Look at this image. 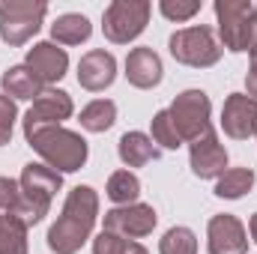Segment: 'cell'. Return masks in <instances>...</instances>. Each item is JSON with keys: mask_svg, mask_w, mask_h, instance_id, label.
<instances>
[{"mask_svg": "<svg viewBox=\"0 0 257 254\" xmlns=\"http://www.w3.org/2000/svg\"><path fill=\"white\" fill-rule=\"evenodd\" d=\"M257 126V99L248 93H230L221 108V129L233 141H248Z\"/></svg>", "mask_w": 257, "mask_h": 254, "instance_id": "cell-13", "label": "cell"}, {"mask_svg": "<svg viewBox=\"0 0 257 254\" xmlns=\"http://www.w3.org/2000/svg\"><path fill=\"white\" fill-rule=\"evenodd\" d=\"M159 254H197V236H194L192 227H171L162 242H159Z\"/></svg>", "mask_w": 257, "mask_h": 254, "instance_id": "cell-26", "label": "cell"}, {"mask_svg": "<svg viewBox=\"0 0 257 254\" xmlns=\"http://www.w3.org/2000/svg\"><path fill=\"white\" fill-rule=\"evenodd\" d=\"M108 197L117 203V206H126V203H138V194H141V180L132 174V171H114L108 177Z\"/></svg>", "mask_w": 257, "mask_h": 254, "instance_id": "cell-24", "label": "cell"}, {"mask_svg": "<svg viewBox=\"0 0 257 254\" xmlns=\"http://www.w3.org/2000/svg\"><path fill=\"white\" fill-rule=\"evenodd\" d=\"M0 84H3V96H9L12 102L15 99H39L42 93H45V84L27 69V66H9L6 72H3V78H0Z\"/></svg>", "mask_w": 257, "mask_h": 254, "instance_id": "cell-19", "label": "cell"}, {"mask_svg": "<svg viewBox=\"0 0 257 254\" xmlns=\"http://www.w3.org/2000/svg\"><path fill=\"white\" fill-rule=\"evenodd\" d=\"M150 132H153V144H156L159 150H180V147H183V138H180V132H177V126H174L168 108L153 114Z\"/></svg>", "mask_w": 257, "mask_h": 254, "instance_id": "cell-25", "label": "cell"}, {"mask_svg": "<svg viewBox=\"0 0 257 254\" xmlns=\"http://www.w3.org/2000/svg\"><path fill=\"white\" fill-rule=\"evenodd\" d=\"M24 66L42 81V84H57L69 69V54L66 48H57L54 42H36L30 51H27V60Z\"/></svg>", "mask_w": 257, "mask_h": 254, "instance_id": "cell-15", "label": "cell"}, {"mask_svg": "<svg viewBox=\"0 0 257 254\" xmlns=\"http://www.w3.org/2000/svg\"><path fill=\"white\" fill-rule=\"evenodd\" d=\"M117 123V105L111 99H96L81 111V126L93 135H102Z\"/></svg>", "mask_w": 257, "mask_h": 254, "instance_id": "cell-22", "label": "cell"}, {"mask_svg": "<svg viewBox=\"0 0 257 254\" xmlns=\"http://www.w3.org/2000/svg\"><path fill=\"white\" fill-rule=\"evenodd\" d=\"M254 135H257V126H254Z\"/></svg>", "mask_w": 257, "mask_h": 254, "instance_id": "cell-33", "label": "cell"}, {"mask_svg": "<svg viewBox=\"0 0 257 254\" xmlns=\"http://www.w3.org/2000/svg\"><path fill=\"white\" fill-rule=\"evenodd\" d=\"M153 6L147 0H114L102 15V33L114 45H128L147 30Z\"/></svg>", "mask_w": 257, "mask_h": 254, "instance_id": "cell-5", "label": "cell"}, {"mask_svg": "<svg viewBox=\"0 0 257 254\" xmlns=\"http://www.w3.org/2000/svg\"><path fill=\"white\" fill-rule=\"evenodd\" d=\"M206 248L209 254H248V233L242 221L230 212L212 215L206 224Z\"/></svg>", "mask_w": 257, "mask_h": 254, "instance_id": "cell-11", "label": "cell"}, {"mask_svg": "<svg viewBox=\"0 0 257 254\" xmlns=\"http://www.w3.org/2000/svg\"><path fill=\"white\" fill-rule=\"evenodd\" d=\"M90 33H93V24L81 12H66L51 24V39L57 45H81L90 39Z\"/></svg>", "mask_w": 257, "mask_h": 254, "instance_id": "cell-20", "label": "cell"}, {"mask_svg": "<svg viewBox=\"0 0 257 254\" xmlns=\"http://www.w3.org/2000/svg\"><path fill=\"white\" fill-rule=\"evenodd\" d=\"M18 183H21V189L27 191V194L51 203L54 194L63 189V174L54 171V168H48V165H42V162H30V165H24Z\"/></svg>", "mask_w": 257, "mask_h": 254, "instance_id": "cell-17", "label": "cell"}, {"mask_svg": "<svg viewBox=\"0 0 257 254\" xmlns=\"http://www.w3.org/2000/svg\"><path fill=\"white\" fill-rule=\"evenodd\" d=\"M27 144L45 159L48 168L60 171V174H75L87 165V156H90V147L87 141L63 126H42L36 132H27L24 135Z\"/></svg>", "mask_w": 257, "mask_h": 254, "instance_id": "cell-2", "label": "cell"}, {"mask_svg": "<svg viewBox=\"0 0 257 254\" xmlns=\"http://www.w3.org/2000/svg\"><path fill=\"white\" fill-rule=\"evenodd\" d=\"M114 78H117V60H114L111 51L93 48V51H87L81 57V63H78V84L84 90L102 93V90H108L114 84Z\"/></svg>", "mask_w": 257, "mask_h": 254, "instance_id": "cell-14", "label": "cell"}, {"mask_svg": "<svg viewBox=\"0 0 257 254\" xmlns=\"http://www.w3.org/2000/svg\"><path fill=\"white\" fill-rule=\"evenodd\" d=\"M48 15L42 0H3L0 3V39L12 48L30 42Z\"/></svg>", "mask_w": 257, "mask_h": 254, "instance_id": "cell-3", "label": "cell"}, {"mask_svg": "<svg viewBox=\"0 0 257 254\" xmlns=\"http://www.w3.org/2000/svg\"><path fill=\"white\" fill-rule=\"evenodd\" d=\"M48 209H51V203H45V200L27 194V191L21 189L18 180L0 177V212L18 218L24 227H33V224H39V221L48 215Z\"/></svg>", "mask_w": 257, "mask_h": 254, "instance_id": "cell-9", "label": "cell"}, {"mask_svg": "<svg viewBox=\"0 0 257 254\" xmlns=\"http://www.w3.org/2000/svg\"><path fill=\"white\" fill-rule=\"evenodd\" d=\"M72 111H75V105H72V96L66 90L45 87V93L24 114V135L27 132H36V129H42V126H60L63 120L72 117Z\"/></svg>", "mask_w": 257, "mask_h": 254, "instance_id": "cell-12", "label": "cell"}, {"mask_svg": "<svg viewBox=\"0 0 257 254\" xmlns=\"http://www.w3.org/2000/svg\"><path fill=\"white\" fill-rule=\"evenodd\" d=\"M168 51L177 63L192 66V69H206V66H215L221 60V42L215 39L212 27L206 24H197V27H186V30H177L171 39H168Z\"/></svg>", "mask_w": 257, "mask_h": 254, "instance_id": "cell-4", "label": "cell"}, {"mask_svg": "<svg viewBox=\"0 0 257 254\" xmlns=\"http://www.w3.org/2000/svg\"><path fill=\"white\" fill-rule=\"evenodd\" d=\"M159 224V215L150 203H126V206H114L105 212V233L123 236V239H141L150 236Z\"/></svg>", "mask_w": 257, "mask_h": 254, "instance_id": "cell-8", "label": "cell"}, {"mask_svg": "<svg viewBox=\"0 0 257 254\" xmlns=\"http://www.w3.org/2000/svg\"><path fill=\"white\" fill-rule=\"evenodd\" d=\"M93 254H150V251L135 239H123V236H114V233L102 230L93 239Z\"/></svg>", "mask_w": 257, "mask_h": 254, "instance_id": "cell-27", "label": "cell"}, {"mask_svg": "<svg viewBox=\"0 0 257 254\" xmlns=\"http://www.w3.org/2000/svg\"><path fill=\"white\" fill-rule=\"evenodd\" d=\"M0 254H27V227L0 212Z\"/></svg>", "mask_w": 257, "mask_h": 254, "instance_id": "cell-23", "label": "cell"}, {"mask_svg": "<svg viewBox=\"0 0 257 254\" xmlns=\"http://www.w3.org/2000/svg\"><path fill=\"white\" fill-rule=\"evenodd\" d=\"M257 12L254 0H215V18H218V36L221 45L233 54L245 51L248 27Z\"/></svg>", "mask_w": 257, "mask_h": 254, "instance_id": "cell-7", "label": "cell"}, {"mask_svg": "<svg viewBox=\"0 0 257 254\" xmlns=\"http://www.w3.org/2000/svg\"><path fill=\"white\" fill-rule=\"evenodd\" d=\"M168 114H171L174 126L180 132L183 144H192V141H197L200 135H206L212 129V120H209L212 117V102H209V96L203 90H183L171 102Z\"/></svg>", "mask_w": 257, "mask_h": 254, "instance_id": "cell-6", "label": "cell"}, {"mask_svg": "<svg viewBox=\"0 0 257 254\" xmlns=\"http://www.w3.org/2000/svg\"><path fill=\"white\" fill-rule=\"evenodd\" d=\"M117 153H120V162L126 168H144V165H150L162 156V150L144 132H126L117 144Z\"/></svg>", "mask_w": 257, "mask_h": 254, "instance_id": "cell-18", "label": "cell"}, {"mask_svg": "<svg viewBox=\"0 0 257 254\" xmlns=\"http://www.w3.org/2000/svg\"><path fill=\"white\" fill-rule=\"evenodd\" d=\"M159 9L168 21H189L200 12V0H162Z\"/></svg>", "mask_w": 257, "mask_h": 254, "instance_id": "cell-28", "label": "cell"}, {"mask_svg": "<svg viewBox=\"0 0 257 254\" xmlns=\"http://www.w3.org/2000/svg\"><path fill=\"white\" fill-rule=\"evenodd\" d=\"M189 162H192V174L200 180H218L227 171V150L218 141L215 129H209L206 135L189 144Z\"/></svg>", "mask_w": 257, "mask_h": 254, "instance_id": "cell-10", "label": "cell"}, {"mask_svg": "<svg viewBox=\"0 0 257 254\" xmlns=\"http://www.w3.org/2000/svg\"><path fill=\"white\" fill-rule=\"evenodd\" d=\"M162 75H165V66H162V57H159L153 48L141 45V48H132V51H128L126 78H128L132 87H138V90H153V87L162 84Z\"/></svg>", "mask_w": 257, "mask_h": 254, "instance_id": "cell-16", "label": "cell"}, {"mask_svg": "<svg viewBox=\"0 0 257 254\" xmlns=\"http://www.w3.org/2000/svg\"><path fill=\"white\" fill-rule=\"evenodd\" d=\"M15 117H18V108L9 96L0 93V147H6L12 141V126H15Z\"/></svg>", "mask_w": 257, "mask_h": 254, "instance_id": "cell-29", "label": "cell"}, {"mask_svg": "<svg viewBox=\"0 0 257 254\" xmlns=\"http://www.w3.org/2000/svg\"><path fill=\"white\" fill-rule=\"evenodd\" d=\"M248 233H251V239L257 242V212L251 215V221H248Z\"/></svg>", "mask_w": 257, "mask_h": 254, "instance_id": "cell-32", "label": "cell"}, {"mask_svg": "<svg viewBox=\"0 0 257 254\" xmlns=\"http://www.w3.org/2000/svg\"><path fill=\"white\" fill-rule=\"evenodd\" d=\"M245 51L251 54V60H257V12L251 18V27H248V42H245Z\"/></svg>", "mask_w": 257, "mask_h": 254, "instance_id": "cell-30", "label": "cell"}, {"mask_svg": "<svg viewBox=\"0 0 257 254\" xmlns=\"http://www.w3.org/2000/svg\"><path fill=\"white\" fill-rule=\"evenodd\" d=\"M99 218V194L93 186H75L66 194L63 212L48 227V248L54 254H75L90 239Z\"/></svg>", "mask_w": 257, "mask_h": 254, "instance_id": "cell-1", "label": "cell"}, {"mask_svg": "<svg viewBox=\"0 0 257 254\" xmlns=\"http://www.w3.org/2000/svg\"><path fill=\"white\" fill-rule=\"evenodd\" d=\"M251 186H254V171L251 168H227L215 183V194L224 197V200H239L251 191Z\"/></svg>", "mask_w": 257, "mask_h": 254, "instance_id": "cell-21", "label": "cell"}, {"mask_svg": "<svg viewBox=\"0 0 257 254\" xmlns=\"http://www.w3.org/2000/svg\"><path fill=\"white\" fill-rule=\"evenodd\" d=\"M245 90H248V96L257 99V60H251L248 66V75H245Z\"/></svg>", "mask_w": 257, "mask_h": 254, "instance_id": "cell-31", "label": "cell"}]
</instances>
